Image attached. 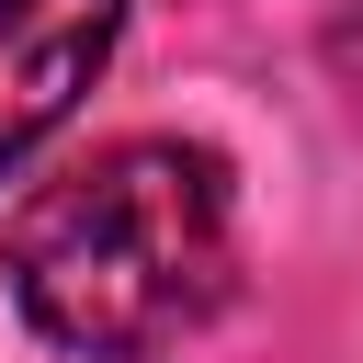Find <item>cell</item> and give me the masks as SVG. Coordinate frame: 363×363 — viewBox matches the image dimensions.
Masks as SVG:
<instances>
[{
    "label": "cell",
    "instance_id": "cell-1",
    "mask_svg": "<svg viewBox=\"0 0 363 363\" xmlns=\"http://www.w3.org/2000/svg\"><path fill=\"white\" fill-rule=\"evenodd\" d=\"M0 272L68 363H159L238 284V182L204 136H125L23 193Z\"/></svg>",
    "mask_w": 363,
    "mask_h": 363
},
{
    "label": "cell",
    "instance_id": "cell-2",
    "mask_svg": "<svg viewBox=\"0 0 363 363\" xmlns=\"http://www.w3.org/2000/svg\"><path fill=\"white\" fill-rule=\"evenodd\" d=\"M136 0H0V182L79 113V91L113 68Z\"/></svg>",
    "mask_w": 363,
    "mask_h": 363
}]
</instances>
